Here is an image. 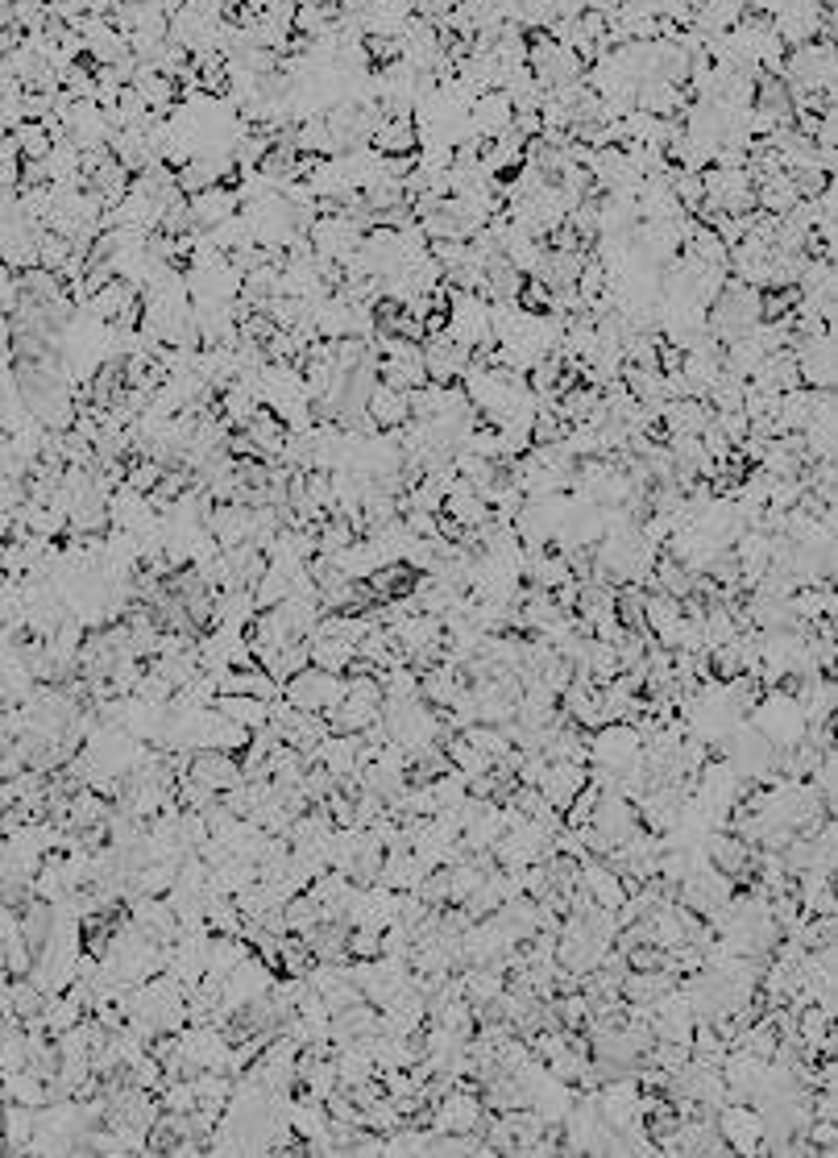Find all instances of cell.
<instances>
[{
	"label": "cell",
	"instance_id": "cell-1",
	"mask_svg": "<svg viewBox=\"0 0 838 1158\" xmlns=\"http://www.w3.org/2000/svg\"><path fill=\"white\" fill-rule=\"evenodd\" d=\"M345 689H349V681H345V673H328V669H316V665H307L303 673H295L287 685H283V698L291 702V706H299V710H332V706H341L345 702Z\"/></svg>",
	"mask_w": 838,
	"mask_h": 1158
},
{
	"label": "cell",
	"instance_id": "cell-2",
	"mask_svg": "<svg viewBox=\"0 0 838 1158\" xmlns=\"http://www.w3.org/2000/svg\"><path fill=\"white\" fill-rule=\"evenodd\" d=\"M486 1117H490V1109L482 1105V1092L453 1088L449 1096H440V1100H436V1109H432V1129H436V1134H478Z\"/></svg>",
	"mask_w": 838,
	"mask_h": 1158
},
{
	"label": "cell",
	"instance_id": "cell-3",
	"mask_svg": "<svg viewBox=\"0 0 838 1158\" xmlns=\"http://www.w3.org/2000/svg\"><path fill=\"white\" fill-rule=\"evenodd\" d=\"M793 357H797V374H801V386H818V391H826V386H834V370H838V357H834V333H814V337H797L793 333Z\"/></svg>",
	"mask_w": 838,
	"mask_h": 1158
},
{
	"label": "cell",
	"instance_id": "cell-4",
	"mask_svg": "<svg viewBox=\"0 0 838 1158\" xmlns=\"http://www.w3.org/2000/svg\"><path fill=\"white\" fill-rule=\"evenodd\" d=\"M473 362V349L457 345L449 333H428L424 337V366L428 382H461Z\"/></svg>",
	"mask_w": 838,
	"mask_h": 1158
},
{
	"label": "cell",
	"instance_id": "cell-5",
	"mask_svg": "<svg viewBox=\"0 0 838 1158\" xmlns=\"http://www.w3.org/2000/svg\"><path fill=\"white\" fill-rule=\"evenodd\" d=\"M469 125L478 137H486V142H494V137H502L511 125H515V100L507 88H490L482 92L478 100H473L469 108Z\"/></svg>",
	"mask_w": 838,
	"mask_h": 1158
},
{
	"label": "cell",
	"instance_id": "cell-6",
	"mask_svg": "<svg viewBox=\"0 0 838 1158\" xmlns=\"http://www.w3.org/2000/svg\"><path fill=\"white\" fill-rule=\"evenodd\" d=\"M187 204H191L195 229H212V225H220V220H229V216L241 212V196H237L233 183H212L204 191H195V196H187Z\"/></svg>",
	"mask_w": 838,
	"mask_h": 1158
},
{
	"label": "cell",
	"instance_id": "cell-7",
	"mask_svg": "<svg viewBox=\"0 0 838 1158\" xmlns=\"http://www.w3.org/2000/svg\"><path fill=\"white\" fill-rule=\"evenodd\" d=\"M590 785V764H573V760H548V772H544V797L565 814V806L573 802V797Z\"/></svg>",
	"mask_w": 838,
	"mask_h": 1158
},
{
	"label": "cell",
	"instance_id": "cell-8",
	"mask_svg": "<svg viewBox=\"0 0 838 1158\" xmlns=\"http://www.w3.org/2000/svg\"><path fill=\"white\" fill-rule=\"evenodd\" d=\"M366 411L378 420V428H403L411 424V399L407 391H395V386H386L382 378L374 382V391L366 399Z\"/></svg>",
	"mask_w": 838,
	"mask_h": 1158
},
{
	"label": "cell",
	"instance_id": "cell-9",
	"mask_svg": "<svg viewBox=\"0 0 838 1158\" xmlns=\"http://www.w3.org/2000/svg\"><path fill=\"white\" fill-rule=\"evenodd\" d=\"M370 146L378 154H415L419 150V129H415V117H382Z\"/></svg>",
	"mask_w": 838,
	"mask_h": 1158
},
{
	"label": "cell",
	"instance_id": "cell-10",
	"mask_svg": "<svg viewBox=\"0 0 838 1158\" xmlns=\"http://www.w3.org/2000/svg\"><path fill=\"white\" fill-rule=\"evenodd\" d=\"M216 710L225 714V719H233V723H245V727H266L270 723V710H274V702H266V698H254V694H220L216 698Z\"/></svg>",
	"mask_w": 838,
	"mask_h": 1158
},
{
	"label": "cell",
	"instance_id": "cell-11",
	"mask_svg": "<svg viewBox=\"0 0 838 1158\" xmlns=\"http://www.w3.org/2000/svg\"><path fill=\"white\" fill-rule=\"evenodd\" d=\"M307 644H312V665L316 669H328V673H349V660L357 656V644L345 640V636H307Z\"/></svg>",
	"mask_w": 838,
	"mask_h": 1158
},
{
	"label": "cell",
	"instance_id": "cell-12",
	"mask_svg": "<svg viewBox=\"0 0 838 1158\" xmlns=\"http://www.w3.org/2000/svg\"><path fill=\"white\" fill-rule=\"evenodd\" d=\"M378 378L395 391H415L428 382V366L424 357H378Z\"/></svg>",
	"mask_w": 838,
	"mask_h": 1158
},
{
	"label": "cell",
	"instance_id": "cell-13",
	"mask_svg": "<svg viewBox=\"0 0 838 1158\" xmlns=\"http://www.w3.org/2000/svg\"><path fill=\"white\" fill-rule=\"evenodd\" d=\"M13 137H17V146H21L25 158H50L54 154V133H50L46 121H21L13 129Z\"/></svg>",
	"mask_w": 838,
	"mask_h": 1158
},
{
	"label": "cell",
	"instance_id": "cell-14",
	"mask_svg": "<svg viewBox=\"0 0 838 1158\" xmlns=\"http://www.w3.org/2000/svg\"><path fill=\"white\" fill-rule=\"evenodd\" d=\"M283 914H287V926H291V934H307V930H316L320 926V905L307 897V893H295L287 905H283Z\"/></svg>",
	"mask_w": 838,
	"mask_h": 1158
},
{
	"label": "cell",
	"instance_id": "cell-15",
	"mask_svg": "<svg viewBox=\"0 0 838 1158\" xmlns=\"http://www.w3.org/2000/svg\"><path fill=\"white\" fill-rule=\"evenodd\" d=\"M162 474H166V465H158L154 457H137V461L129 465V478H125V486H133V490L150 494V490L162 482Z\"/></svg>",
	"mask_w": 838,
	"mask_h": 1158
},
{
	"label": "cell",
	"instance_id": "cell-16",
	"mask_svg": "<svg viewBox=\"0 0 838 1158\" xmlns=\"http://www.w3.org/2000/svg\"><path fill=\"white\" fill-rule=\"evenodd\" d=\"M515 129H519L523 137H540V133H544V121H540V113H515Z\"/></svg>",
	"mask_w": 838,
	"mask_h": 1158
},
{
	"label": "cell",
	"instance_id": "cell-17",
	"mask_svg": "<svg viewBox=\"0 0 838 1158\" xmlns=\"http://www.w3.org/2000/svg\"><path fill=\"white\" fill-rule=\"evenodd\" d=\"M129 5H137V0H129Z\"/></svg>",
	"mask_w": 838,
	"mask_h": 1158
}]
</instances>
